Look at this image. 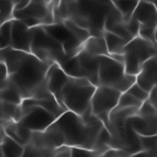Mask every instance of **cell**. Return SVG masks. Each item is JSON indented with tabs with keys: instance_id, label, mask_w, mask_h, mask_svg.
I'll use <instances>...</instances> for the list:
<instances>
[{
	"instance_id": "7402d4cb",
	"label": "cell",
	"mask_w": 157,
	"mask_h": 157,
	"mask_svg": "<svg viewBox=\"0 0 157 157\" xmlns=\"http://www.w3.org/2000/svg\"><path fill=\"white\" fill-rule=\"evenodd\" d=\"M103 37L105 39L109 54H124V47L128 43L125 39L109 31H104Z\"/></svg>"
},
{
	"instance_id": "ba28073f",
	"label": "cell",
	"mask_w": 157,
	"mask_h": 157,
	"mask_svg": "<svg viewBox=\"0 0 157 157\" xmlns=\"http://www.w3.org/2000/svg\"><path fill=\"white\" fill-rule=\"evenodd\" d=\"M157 48L150 40L141 38L140 36L130 39L124 47V66L128 74L135 75L140 71L142 64L155 56Z\"/></svg>"
},
{
	"instance_id": "7a4b0ae2",
	"label": "cell",
	"mask_w": 157,
	"mask_h": 157,
	"mask_svg": "<svg viewBox=\"0 0 157 157\" xmlns=\"http://www.w3.org/2000/svg\"><path fill=\"white\" fill-rule=\"evenodd\" d=\"M69 146H81L87 148L96 147L98 135L104 124L94 114L80 115L69 109L60 114L53 123Z\"/></svg>"
},
{
	"instance_id": "83f0119b",
	"label": "cell",
	"mask_w": 157,
	"mask_h": 157,
	"mask_svg": "<svg viewBox=\"0 0 157 157\" xmlns=\"http://www.w3.org/2000/svg\"><path fill=\"white\" fill-rule=\"evenodd\" d=\"M155 33H156V26H151V25H144L140 23V28H139V34L141 38L150 40L155 44Z\"/></svg>"
},
{
	"instance_id": "cb8c5ba5",
	"label": "cell",
	"mask_w": 157,
	"mask_h": 157,
	"mask_svg": "<svg viewBox=\"0 0 157 157\" xmlns=\"http://www.w3.org/2000/svg\"><path fill=\"white\" fill-rule=\"evenodd\" d=\"M64 23H65V26L78 38V39H81L82 42H85L90 36H91V32L87 29V28H85V27H82V26H80L78 23H76L75 21H72L71 18H65L64 21H63Z\"/></svg>"
},
{
	"instance_id": "7c38bea8",
	"label": "cell",
	"mask_w": 157,
	"mask_h": 157,
	"mask_svg": "<svg viewBox=\"0 0 157 157\" xmlns=\"http://www.w3.org/2000/svg\"><path fill=\"white\" fill-rule=\"evenodd\" d=\"M44 28L63 45L66 55L70 58L78 53V50L82 48L83 42L78 39L66 26L64 22H54L50 25H43Z\"/></svg>"
},
{
	"instance_id": "9c48e42d",
	"label": "cell",
	"mask_w": 157,
	"mask_h": 157,
	"mask_svg": "<svg viewBox=\"0 0 157 157\" xmlns=\"http://www.w3.org/2000/svg\"><path fill=\"white\" fill-rule=\"evenodd\" d=\"M121 92L104 85H98L93 92L91 99V112L96 117H98L104 126L109 121L110 112L118 105V101Z\"/></svg>"
},
{
	"instance_id": "ac0fdd59",
	"label": "cell",
	"mask_w": 157,
	"mask_h": 157,
	"mask_svg": "<svg viewBox=\"0 0 157 157\" xmlns=\"http://www.w3.org/2000/svg\"><path fill=\"white\" fill-rule=\"evenodd\" d=\"M132 17L136 18L140 23L157 26V11L153 1H139L134 10Z\"/></svg>"
},
{
	"instance_id": "5b68a950",
	"label": "cell",
	"mask_w": 157,
	"mask_h": 157,
	"mask_svg": "<svg viewBox=\"0 0 157 157\" xmlns=\"http://www.w3.org/2000/svg\"><path fill=\"white\" fill-rule=\"evenodd\" d=\"M31 28H32L31 53L33 55L49 64L53 63L61 64L69 58L63 45L44 28L43 25Z\"/></svg>"
},
{
	"instance_id": "277c9868",
	"label": "cell",
	"mask_w": 157,
	"mask_h": 157,
	"mask_svg": "<svg viewBox=\"0 0 157 157\" xmlns=\"http://www.w3.org/2000/svg\"><path fill=\"white\" fill-rule=\"evenodd\" d=\"M96 87L88 78L70 76L61 91L60 103L76 114H91V99Z\"/></svg>"
},
{
	"instance_id": "4fadbf2b",
	"label": "cell",
	"mask_w": 157,
	"mask_h": 157,
	"mask_svg": "<svg viewBox=\"0 0 157 157\" xmlns=\"http://www.w3.org/2000/svg\"><path fill=\"white\" fill-rule=\"evenodd\" d=\"M31 40H32V28L25 25L21 20L12 18L10 47L23 52H31Z\"/></svg>"
},
{
	"instance_id": "603a6c76",
	"label": "cell",
	"mask_w": 157,
	"mask_h": 157,
	"mask_svg": "<svg viewBox=\"0 0 157 157\" xmlns=\"http://www.w3.org/2000/svg\"><path fill=\"white\" fill-rule=\"evenodd\" d=\"M113 5L119 10V12L123 16V20L126 22L132 17L134 10L137 5V1L134 0H113Z\"/></svg>"
},
{
	"instance_id": "d4e9b609",
	"label": "cell",
	"mask_w": 157,
	"mask_h": 157,
	"mask_svg": "<svg viewBox=\"0 0 157 157\" xmlns=\"http://www.w3.org/2000/svg\"><path fill=\"white\" fill-rule=\"evenodd\" d=\"M142 104V101L129 93L128 91L121 92L119 101H118V108H140Z\"/></svg>"
},
{
	"instance_id": "1f68e13d",
	"label": "cell",
	"mask_w": 157,
	"mask_h": 157,
	"mask_svg": "<svg viewBox=\"0 0 157 157\" xmlns=\"http://www.w3.org/2000/svg\"><path fill=\"white\" fill-rule=\"evenodd\" d=\"M126 26H128V29H129V32L131 33V36H132V37H136V36L139 34L140 22H139L136 18L131 17L129 21H126Z\"/></svg>"
},
{
	"instance_id": "8d00e7d4",
	"label": "cell",
	"mask_w": 157,
	"mask_h": 157,
	"mask_svg": "<svg viewBox=\"0 0 157 157\" xmlns=\"http://www.w3.org/2000/svg\"><path fill=\"white\" fill-rule=\"evenodd\" d=\"M0 107H1V86H0Z\"/></svg>"
},
{
	"instance_id": "f1b7e54d",
	"label": "cell",
	"mask_w": 157,
	"mask_h": 157,
	"mask_svg": "<svg viewBox=\"0 0 157 157\" xmlns=\"http://www.w3.org/2000/svg\"><path fill=\"white\" fill-rule=\"evenodd\" d=\"M140 142L142 150H157V134L140 135Z\"/></svg>"
},
{
	"instance_id": "6da1fadb",
	"label": "cell",
	"mask_w": 157,
	"mask_h": 157,
	"mask_svg": "<svg viewBox=\"0 0 157 157\" xmlns=\"http://www.w3.org/2000/svg\"><path fill=\"white\" fill-rule=\"evenodd\" d=\"M0 58L7 67V78L15 83L22 97H33L34 92L44 82L50 64L38 59L31 52L18 50L12 47L0 49Z\"/></svg>"
},
{
	"instance_id": "ffe728a7",
	"label": "cell",
	"mask_w": 157,
	"mask_h": 157,
	"mask_svg": "<svg viewBox=\"0 0 157 157\" xmlns=\"http://www.w3.org/2000/svg\"><path fill=\"white\" fill-rule=\"evenodd\" d=\"M0 147H1V153L4 157H22L23 156L25 146L17 142L16 140H13L12 137H10L9 135H6L4 130L1 131Z\"/></svg>"
},
{
	"instance_id": "3957f363",
	"label": "cell",
	"mask_w": 157,
	"mask_h": 157,
	"mask_svg": "<svg viewBox=\"0 0 157 157\" xmlns=\"http://www.w3.org/2000/svg\"><path fill=\"white\" fill-rule=\"evenodd\" d=\"M139 108H118L115 107L109 114V121L105 125L110 132L109 146L123 148L131 156L141 148L140 135L132 129L129 123V117L135 114Z\"/></svg>"
},
{
	"instance_id": "60d3db41",
	"label": "cell",
	"mask_w": 157,
	"mask_h": 157,
	"mask_svg": "<svg viewBox=\"0 0 157 157\" xmlns=\"http://www.w3.org/2000/svg\"><path fill=\"white\" fill-rule=\"evenodd\" d=\"M0 142H1V134H0Z\"/></svg>"
},
{
	"instance_id": "d6a6232c",
	"label": "cell",
	"mask_w": 157,
	"mask_h": 157,
	"mask_svg": "<svg viewBox=\"0 0 157 157\" xmlns=\"http://www.w3.org/2000/svg\"><path fill=\"white\" fill-rule=\"evenodd\" d=\"M7 77H9L7 67H6L5 63H4V60L0 58V85H1L5 80H7Z\"/></svg>"
},
{
	"instance_id": "b9f144b4",
	"label": "cell",
	"mask_w": 157,
	"mask_h": 157,
	"mask_svg": "<svg viewBox=\"0 0 157 157\" xmlns=\"http://www.w3.org/2000/svg\"><path fill=\"white\" fill-rule=\"evenodd\" d=\"M12 1H13V2H17V0H12Z\"/></svg>"
},
{
	"instance_id": "4316f807",
	"label": "cell",
	"mask_w": 157,
	"mask_h": 157,
	"mask_svg": "<svg viewBox=\"0 0 157 157\" xmlns=\"http://www.w3.org/2000/svg\"><path fill=\"white\" fill-rule=\"evenodd\" d=\"M11 26H12V20H9V21H5V22L0 23V49L10 47Z\"/></svg>"
},
{
	"instance_id": "d6986e66",
	"label": "cell",
	"mask_w": 157,
	"mask_h": 157,
	"mask_svg": "<svg viewBox=\"0 0 157 157\" xmlns=\"http://www.w3.org/2000/svg\"><path fill=\"white\" fill-rule=\"evenodd\" d=\"M82 49H85L88 54L94 56L109 55L105 39L103 34H91L82 44Z\"/></svg>"
},
{
	"instance_id": "e575fe53",
	"label": "cell",
	"mask_w": 157,
	"mask_h": 157,
	"mask_svg": "<svg viewBox=\"0 0 157 157\" xmlns=\"http://www.w3.org/2000/svg\"><path fill=\"white\" fill-rule=\"evenodd\" d=\"M155 47L157 48V26H156V33H155Z\"/></svg>"
},
{
	"instance_id": "52a82bcc",
	"label": "cell",
	"mask_w": 157,
	"mask_h": 157,
	"mask_svg": "<svg viewBox=\"0 0 157 157\" xmlns=\"http://www.w3.org/2000/svg\"><path fill=\"white\" fill-rule=\"evenodd\" d=\"M101 56L88 54L85 49H80L78 53L67 58L64 63L59 64L63 70L71 77L88 78L93 85L98 86V66Z\"/></svg>"
},
{
	"instance_id": "ab89813d",
	"label": "cell",
	"mask_w": 157,
	"mask_h": 157,
	"mask_svg": "<svg viewBox=\"0 0 157 157\" xmlns=\"http://www.w3.org/2000/svg\"><path fill=\"white\" fill-rule=\"evenodd\" d=\"M17 1H27V2H28V1H31V0H17Z\"/></svg>"
},
{
	"instance_id": "5bb4252c",
	"label": "cell",
	"mask_w": 157,
	"mask_h": 157,
	"mask_svg": "<svg viewBox=\"0 0 157 157\" xmlns=\"http://www.w3.org/2000/svg\"><path fill=\"white\" fill-rule=\"evenodd\" d=\"M69 78H70V76L63 70V67L58 63L50 64V66L47 71L45 82H47L48 90L58 99L59 103H60V98H61V91H63L64 86L66 85V82L69 81Z\"/></svg>"
},
{
	"instance_id": "8fae6325",
	"label": "cell",
	"mask_w": 157,
	"mask_h": 157,
	"mask_svg": "<svg viewBox=\"0 0 157 157\" xmlns=\"http://www.w3.org/2000/svg\"><path fill=\"white\" fill-rule=\"evenodd\" d=\"M56 117L45 108L40 105H29L22 108V117L20 121L32 131H42L52 125Z\"/></svg>"
},
{
	"instance_id": "484cf974",
	"label": "cell",
	"mask_w": 157,
	"mask_h": 157,
	"mask_svg": "<svg viewBox=\"0 0 157 157\" xmlns=\"http://www.w3.org/2000/svg\"><path fill=\"white\" fill-rule=\"evenodd\" d=\"M15 11V2L12 0H0V23L12 20Z\"/></svg>"
},
{
	"instance_id": "d590c367",
	"label": "cell",
	"mask_w": 157,
	"mask_h": 157,
	"mask_svg": "<svg viewBox=\"0 0 157 157\" xmlns=\"http://www.w3.org/2000/svg\"><path fill=\"white\" fill-rule=\"evenodd\" d=\"M2 131V120H1V117H0V134Z\"/></svg>"
},
{
	"instance_id": "836d02e7",
	"label": "cell",
	"mask_w": 157,
	"mask_h": 157,
	"mask_svg": "<svg viewBox=\"0 0 157 157\" xmlns=\"http://www.w3.org/2000/svg\"><path fill=\"white\" fill-rule=\"evenodd\" d=\"M148 99L153 103V104H156L157 103V86L150 92V97H148Z\"/></svg>"
},
{
	"instance_id": "30bf717a",
	"label": "cell",
	"mask_w": 157,
	"mask_h": 157,
	"mask_svg": "<svg viewBox=\"0 0 157 157\" xmlns=\"http://www.w3.org/2000/svg\"><path fill=\"white\" fill-rule=\"evenodd\" d=\"M54 1L49 0H31L20 10L13 11V18H33L39 25L54 23Z\"/></svg>"
},
{
	"instance_id": "44dd1931",
	"label": "cell",
	"mask_w": 157,
	"mask_h": 157,
	"mask_svg": "<svg viewBox=\"0 0 157 157\" xmlns=\"http://www.w3.org/2000/svg\"><path fill=\"white\" fill-rule=\"evenodd\" d=\"M0 86H1V101L15 103V104H21L22 103L23 97H22L20 90L15 86L13 82H11L7 78Z\"/></svg>"
},
{
	"instance_id": "2e32d148",
	"label": "cell",
	"mask_w": 157,
	"mask_h": 157,
	"mask_svg": "<svg viewBox=\"0 0 157 157\" xmlns=\"http://www.w3.org/2000/svg\"><path fill=\"white\" fill-rule=\"evenodd\" d=\"M129 123L139 135L157 134V115H142L136 112L129 117Z\"/></svg>"
},
{
	"instance_id": "9a60e30c",
	"label": "cell",
	"mask_w": 157,
	"mask_h": 157,
	"mask_svg": "<svg viewBox=\"0 0 157 157\" xmlns=\"http://www.w3.org/2000/svg\"><path fill=\"white\" fill-rule=\"evenodd\" d=\"M136 82L145 88L147 92H151L157 86V58L156 55L147 59L140 71L136 74Z\"/></svg>"
},
{
	"instance_id": "8992f818",
	"label": "cell",
	"mask_w": 157,
	"mask_h": 157,
	"mask_svg": "<svg viewBox=\"0 0 157 157\" xmlns=\"http://www.w3.org/2000/svg\"><path fill=\"white\" fill-rule=\"evenodd\" d=\"M98 82L99 85L113 87L120 92L128 91V88L136 82V76L128 74L123 61H119L110 55H103L98 66Z\"/></svg>"
},
{
	"instance_id": "4dcf8cb0",
	"label": "cell",
	"mask_w": 157,
	"mask_h": 157,
	"mask_svg": "<svg viewBox=\"0 0 157 157\" xmlns=\"http://www.w3.org/2000/svg\"><path fill=\"white\" fill-rule=\"evenodd\" d=\"M99 155L93 148L81 147V146H72L71 147V157H87V156H96Z\"/></svg>"
},
{
	"instance_id": "e0dca14e",
	"label": "cell",
	"mask_w": 157,
	"mask_h": 157,
	"mask_svg": "<svg viewBox=\"0 0 157 157\" xmlns=\"http://www.w3.org/2000/svg\"><path fill=\"white\" fill-rule=\"evenodd\" d=\"M2 130L6 135H9L10 137H12L23 146L31 141V136L33 132L20 120H10L2 123Z\"/></svg>"
},
{
	"instance_id": "74e56055",
	"label": "cell",
	"mask_w": 157,
	"mask_h": 157,
	"mask_svg": "<svg viewBox=\"0 0 157 157\" xmlns=\"http://www.w3.org/2000/svg\"><path fill=\"white\" fill-rule=\"evenodd\" d=\"M153 4H155V6H156V11H157V0H153Z\"/></svg>"
},
{
	"instance_id": "f35d334b",
	"label": "cell",
	"mask_w": 157,
	"mask_h": 157,
	"mask_svg": "<svg viewBox=\"0 0 157 157\" xmlns=\"http://www.w3.org/2000/svg\"><path fill=\"white\" fill-rule=\"evenodd\" d=\"M134 1H137L139 2V1H142V0H134ZM146 1H153V0H146Z\"/></svg>"
},
{
	"instance_id": "7bdbcfd3",
	"label": "cell",
	"mask_w": 157,
	"mask_h": 157,
	"mask_svg": "<svg viewBox=\"0 0 157 157\" xmlns=\"http://www.w3.org/2000/svg\"><path fill=\"white\" fill-rule=\"evenodd\" d=\"M155 105H156V109H157V103H156V104H155Z\"/></svg>"
},
{
	"instance_id": "f546056e",
	"label": "cell",
	"mask_w": 157,
	"mask_h": 157,
	"mask_svg": "<svg viewBox=\"0 0 157 157\" xmlns=\"http://www.w3.org/2000/svg\"><path fill=\"white\" fill-rule=\"evenodd\" d=\"M128 92L129 93H131L132 96H135L136 98H139L140 101H146V99H148V97H150V92H147L145 88H142L137 82H135V83H132L129 88H128Z\"/></svg>"
}]
</instances>
